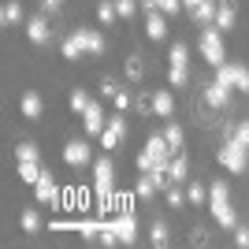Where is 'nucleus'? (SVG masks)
Here are the masks:
<instances>
[{"mask_svg":"<svg viewBox=\"0 0 249 249\" xmlns=\"http://www.w3.org/2000/svg\"><path fill=\"white\" fill-rule=\"evenodd\" d=\"M208 208H212V219H216L223 231L238 227V212L231 205V194H227V182H223V178H216V182L208 186Z\"/></svg>","mask_w":249,"mask_h":249,"instance_id":"nucleus-1","label":"nucleus"},{"mask_svg":"<svg viewBox=\"0 0 249 249\" xmlns=\"http://www.w3.org/2000/svg\"><path fill=\"white\" fill-rule=\"evenodd\" d=\"M171 153H175V149L167 145L164 130H160V134H153V138L145 142V149L138 153V171H156V167H167V164H171V160H167Z\"/></svg>","mask_w":249,"mask_h":249,"instance_id":"nucleus-2","label":"nucleus"},{"mask_svg":"<svg viewBox=\"0 0 249 249\" xmlns=\"http://www.w3.org/2000/svg\"><path fill=\"white\" fill-rule=\"evenodd\" d=\"M201 56H205V63H212V67H219V63H227V49H223V30H216V26H205L201 30Z\"/></svg>","mask_w":249,"mask_h":249,"instance_id":"nucleus-3","label":"nucleus"},{"mask_svg":"<svg viewBox=\"0 0 249 249\" xmlns=\"http://www.w3.org/2000/svg\"><path fill=\"white\" fill-rule=\"evenodd\" d=\"M112 186H115V167H112L108 156H101L93 164V190H97V201H101V205L112 201Z\"/></svg>","mask_w":249,"mask_h":249,"instance_id":"nucleus-4","label":"nucleus"},{"mask_svg":"<svg viewBox=\"0 0 249 249\" xmlns=\"http://www.w3.org/2000/svg\"><path fill=\"white\" fill-rule=\"evenodd\" d=\"M216 160L227 167V171H234V175H238V171H246V167H249V149H246V145H238L234 138H227V142L219 145Z\"/></svg>","mask_w":249,"mask_h":249,"instance_id":"nucleus-5","label":"nucleus"},{"mask_svg":"<svg viewBox=\"0 0 249 249\" xmlns=\"http://www.w3.org/2000/svg\"><path fill=\"white\" fill-rule=\"evenodd\" d=\"M216 82L249 93V67H246V63H219V67H216Z\"/></svg>","mask_w":249,"mask_h":249,"instance_id":"nucleus-6","label":"nucleus"},{"mask_svg":"<svg viewBox=\"0 0 249 249\" xmlns=\"http://www.w3.org/2000/svg\"><path fill=\"white\" fill-rule=\"evenodd\" d=\"M112 227H115V234H119L123 246H134V242H138V223H134V212H130V201H126L123 212L112 219Z\"/></svg>","mask_w":249,"mask_h":249,"instance_id":"nucleus-7","label":"nucleus"},{"mask_svg":"<svg viewBox=\"0 0 249 249\" xmlns=\"http://www.w3.org/2000/svg\"><path fill=\"white\" fill-rule=\"evenodd\" d=\"M123 138H126V119H123V115H112L108 126L101 130V149H104V153H112V149H119Z\"/></svg>","mask_w":249,"mask_h":249,"instance_id":"nucleus-8","label":"nucleus"},{"mask_svg":"<svg viewBox=\"0 0 249 249\" xmlns=\"http://www.w3.org/2000/svg\"><path fill=\"white\" fill-rule=\"evenodd\" d=\"M34 197L41 201V205H56V201H60V186H56L52 171H45V175L34 182Z\"/></svg>","mask_w":249,"mask_h":249,"instance_id":"nucleus-9","label":"nucleus"},{"mask_svg":"<svg viewBox=\"0 0 249 249\" xmlns=\"http://www.w3.org/2000/svg\"><path fill=\"white\" fill-rule=\"evenodd\" d=\"M82 126H86V134L101 138V130L108 126V115H104V108H101V104H89V108L82 112Z\"/></svg>","mask_w":249,"mask_h":249,"instance_id":"nucleus-10","label":"nucleus"},{"mask_svg":"<svg viewBox=\"0 0 249 249\" xmlns=\"http://www.w3.org/2000/svg\"><path fill=\"white\" fill-rule=\"evenodd\" d=\"M63 164L86 167L89 164V145H86V142H67V145H63Z\"/></svg>","mask_w":249,"mask_h":249,"instance_id":"nucleus-11","label":"nucleus"},{"mask_svg":"<svg viewBox=\"0 0 249 249\" xmlns=\"http://www.w3.org/2000/svg\"><path fill=\"white\" fill-rule=\"evenodd\" d=\"M26 37H30L34 45H49L52 41V26L41 19V15H34V19H26Z\"/></svg>","mask_w":249,"mask_h":249,"instance_id":"nucleus-12","label":"nucleus"},{"mask_svg":"<svg viewBox=\"0 0 249 249\" xmlns=\"http://www.w3.org/2000/svg\"><path fill=\"white\" fill-rule=\"evenodd\" d=\"M145 34L153 37V41H164V37H167V19H164V11H160V8L145 11Z\"/></svg>","mask_w":249,"mask_h":249,"instance_id":"nucleus-13","label":"nucleus"},{"mask_svg":"<svg viewBox=\"0 0 249 249\" xmlns=\"http://www.w3.org/2000/svg\"><path fill=\"white\" fill-rule=\"evenodd\" d=\"M78 37H82L86 56H101V52H104V34L101 30H93V26H78Z\"/></svg>","mask_w":249,"mask_h":249,"instance_id":"nucleus-14","label":"nucleus"},{"mask_svg":"<svg viewBox=\"0 0 249 249\" xmlns=\"http://www.w3.org/2000/svg\"><path fill=\"white\" fill-rule=\"evenodd\" d=\"M205 104H208V108H227V104H231V86L208 82L205 86Z\"/></svg>","mask_w":249,"mask_h":249,"instance_id":"nucleus-15","label":"nucleus"},{"mask_svg":"<svg viewBox=\"0 0 249 249\" xmlns=\"http://www.w3.org/2000/svg\"><path fill=\"white\" fill-rule=\"evenodd\" d=\"M149 108H153V115L167 119V115H175V97L167 93V89H156V93L149 97Z\"/></svg>","mask_w":249,"mask_h":249,"instance_id":"nucleus-16","label":"nucleus"},{"mask_svg":"<svg viewBox=\"0 0 249 249\" xmlns=\"http://www.w3.org/2000/svg\"><path fill=\"white\" fill-rule=\"evenodd\" d=\"M234 22H238V11H234V4H231V0H219V8H216V22H212V26H216V30H234Z\"/></svg>","mask_w":249,"mask_h":249,"instance_id":"nucleus-17","label":"nucleus"},{"mask_svg":"<svg viewBox=\"0 0 249 249\" xmlns=\"http://www.w3.org/2000/svg\"><path fill=\"white\" fill-rule=\"evenodd\" d=\"M19 112H22V119H41V112H45V101H41V93H22V101H19Z\"/></svg>","mask_w":249,"mask_h":249,"instance_id":"nucleus-18","label":"nucleus"},{"mask_svg":"<svg viewBox=\"0 0 249 249\" xmlns=\"http://www.w3.org/2000/svg\"><path fill=\"white\" fill-rule=\"evenodd\" d=\"M60 52H63V60H78V56H86V49H82V37H78V30H74L71 37H63Z\"/></svg>","mask_w":249,"mask_h":249,"instance_id":"nucleus-19","label":"nucleus"},{"mask_svg":"<svg viewBox=\"0 0 249 249\" xmlns=\"http://www.w3.org/2000/svg\"><path fill=\"white\" fill-rule=\"evenodd\" d=\"M167 175H171V182H186V175H190V160L182 153H175V160L167 164Z\"/></svg>","mask_w":249,"mask_h":249,"instance_id":"nucleus-20","label":"nucleus"},{"mask_svg":"<svg viewBox=\"0 0 249 249\" xmlns=\"http://www.w3.org/2000/svg\"><path fill=\"white\" fill-rule=\"evenodd\" d=\"M216 8H219V0H201L197 8H194V19L205 22V26H212V22H216Z\"/></svg>","mask_w":249,"mask_h":249,"instance_id":"nucleus-21","label":"nucleus"},{"mask_svg":"<svg viewBox=\"0 0 249 249\" xmlns=\"http://www.w3.org/2000/svg\"><path fill=\"white\" fill-rule=\"evenodd\" d=\"M45 171H41V164H37V160H19V182H37V178H41Z\"/></svg>","mask_w":249,"mask_h":249,"instance_id":"nucleus-22","label":"nucleus"},{"mask_svg":"<svg viewBox=\"0 0 249 249\" xmlns=\"http://www.w3.org/2000/svg\"><path fill=\"white\" fill-rule=\"evenodd\" d=\"M164 138H167V145L175 149V153H182V142H186V134H182V126H178V123H171V119H167Z\"/></svg>","mask_w":249,"mask_h":249,"instance_id":"nucleus-23","label":"nucleus"},{"mask_svg":"<svg viewBox=\"0 0 249 249\" xmlns=\"http://www.w3.org/2000/svg\"><path fill=\"white\" fill-rule=\"evenodd\" d=\"M0 19H4V26L22 22V4H19V0H8V4H4V11H0Z\"/></svg>","mask_w":249,"mask_h":249,"instance_id":"nucleus-24","label":"nucleus"},{"mask_svg":"<svg viewBox=\"0 0 249 249\" xmlns=\"http://www.w3.org/2000/svg\"><path fill=\"white\" fill-rule=\"evenodd\" d=\"M167 60H171V67H186V71H190V49L182 41L171 45V56H167Z\"/></svg>","mask_w":249,"mask_h":249,"instance_id":"nucleus-25","label":"nucleus"},{"mask_svg":"<svg viewBox=\"0 0 249 249\" xmlns=\"http://www.w3.org/2000/svg\"><path fill=\"white\" fill-rule=\"evenodd\" d=\"M71 227L78 231L82 238H97V234H101V219H74Z\"/></svg>","mask_w":249,"mask_h":249,"instance_id":"nucleus-26","label":"nucleus"},{"mask_svg":"<svg viewBox=\"0 0 249 249\" xmlns=\"http://www.w3.org/2000/svg\"><path fill=\"white\" fill-rule=\"evenodd\" d=\"M19 223H22L26 234H37V231H41V216H37V208H26V212L19 216Z\"/></svg>","mask_w":249,"mask_h":249,"instance_id":"nucleus-27","label":"nucleus"},{"mask_svg":"<svg viewBox=\"0 0 249 249\" xmlns=\"http://www.w3.org/2000/svg\"><path fill=\"white\" fill-rule=\"evenodd\" d=\"M97 19H101L104 26H112V22L119 19V11H115V0H101V4H97Z\"/></svg>","mask_w":249,"mask_h":249,"instance_id":"nucleus-28","label":"nucleus"},{"mask_svg":"<svg viewBox=\"0 0 249 249\" xmlns=\"http://www.w3.org/2000/svg\"><path fill=\"white\" fill-rule=\"evenodd\" d=\"M167 238H171L167 223H164V219H156L153 227H149V242H153V246H167Z\"/></svg>","mask_w":249,"mask_h":249,"instance_id":"nucleus-29","label":"nucleus"},{"mask_svg":"<svg viewBox=\"0 0 249 249\" xmlns=\"http://www.w3.org/2000/svg\"><path fill=\"white\" fill-rule=\"evenodd\" d=\"M97 238H101V246H123V242H119V234H115V227H112V219H101V234H97Z\"/></svg>","mask_w":249,"mask_h":249,"instance_id":"nucleus-30","label":"nucleus"},{"mask_svg":"<svg viewBox=\"0 0 249 249\" xmlns=\"http://www.w3.org/2000/svg\"><path fill=\"white\" fill-rule=\"evenodd\" d=\"M186 201H190V205H208V186L190 182V186H186Z\"/></svg>","mask_w":249,"mask_h":249,"instance_id":"nucleus-31","label":"nucleus"},{"mask_svg":"<svg viewBox=\"0 0 249 249\" xmlns=\"http://www.w3.org/2000/svg\"><path fill=\"white\" fill-rule=\"evenodd\" d=\"M156 190H160V186H156V178L149 175V171H142V175H138V197H153Z\"/></svg>","mask_w":249,"mask_h":249,"instance_id":"nucleus-32","label":"nucleus"},{"mask_svg":"<svg viewBox=\"0 0 249 249\" xmlns=\"http://www.w3.org/2000/svg\"><path fill=\"white\" fill-rule=\"evenodd\" d=\"M67 104H71V112H74V115H82V112H86V108H89L93 101H89V93H86V89H74Z\"/></svg>","mask_w":249,"mask_h":249,"instance_id":"nucleus-33","label":"nucleus"},{"mask_svg":"<svg viewBox=\"0 0 249 249\" xmlns=\"http://www.w3.org/2000/svg\"><path fill=\"white\" fill-rule=\"evenodd\" d=\"M142 74H145V63H142V56H126V78H130V82H138Z\"/></svg>","mask_w":249,"mask_h":249,"instance_id":"nucleus-34","label":"nucleus"},{"mask_svg":"<svg viewBox=\"0 0 249 249\" xmlns=\"http://www.w3.org/2000/svg\"><path fill=\"white\" fill-rule=\"evenodd\" d=\"M227 138H234L238 145H246V149H249V119H242V123H234V126H231V134H227Z\"/></svg>","mask_w":249,"mask_h":249,"instance_id":"nucleus-35","label":"nucleus"},{"mask_svg":"<svg viewBox=\"0 0 249 249\" xmlns=\"http://www.w3.org/2000/svg\"><path fill=\"white\" fill-rule=\"evenodd\" d=\"M186 82H190L186 67H171V71H167V86H186Z\"/></svg>","mask_w":249,"mask_h":249,"instance_id":"nucleus-36","label":"nucleus"},{"mask_svg":"<svg viewBox=\"0 0 249 249\" xmlns=\"http://www.w3.org/2000/svg\"><path fill=\"white\" fill-rule=\"evenodd\" d=\"M15 156H19V160H37V145H30V142H19V145H15Z\"/></svg>","mask_w":249,"mask_h":249,"instance_id":"nucleus-37","label":"nucleus"},{"mask_svg":"<svg viewBox=\"0 0 249 249\" xmlns=\"http://www.w3.org/2000/svg\"><path fill=\"white\" fill-rule=\"evenodd\" d=\"M115 11H119V19H134L138 4H134V0H115Z\"/></svg>","mask_w":249,"mask_h":249,"instance_id":"nucleus-38","label":"nucleus"},{"mask_svg":"<svg viewBox=\"0 0 249 249\" xmlns=\"http://www.w3.org/2000/svg\"><path fill=\"white\" fill-rule=\"evenodd\" d=\"M153 4L164 11V15H178V11H182V0H153Z\"/></svg>","mask_w":249,"mask_h":249,"instance_id":"nucleus-39","label":"nucleus"},{"mask_svg":"<svg viewBox=\"0 0 249 249\" xmlns=\"http://www.w3.org/2000/svg\"><path fill=\"white\" fill-rule=\"evenodd\" d=\"M112 101H115V112H126V108H130V104H134V97L126 93V89H119V93H115Z\"/></svg>","mask_w":249,"mask_h":249,"instance_id":"nucleus-40","label":"nucleus"},{"mask_svg":"<svg viewBox=\"0 0 249 249\" xmlns=\"http://www.w3.org/2000/svg\"><path fill=\"white\" fill-rule=\"evenodd\" d=\"M234 246H242V249H249V227H234Z\"/></svg>","mask_w":249,"mask_h":249,"instance_id":"nucleus-41","label":"nucleus"},{"mask_svg":"<svg viewBox=\"0 0 249 249\" xmlns=\"http://www.w3.org/2000/svg\"><path fill=\"white\" fill-rule=\"evenodd\" d=\"M101 93L104 97H115V93H119V82H115V78H104V82H101Z\"/></svg>","mask_w":249,"mask_h":249,"instance_id":"nucleus-42","label":"nucleus"},{"mask_svg":"<svg viewBox=\"0 0 249 249\" xmlns=\"http://www.w3.org/2000/svg\"><path fill=\"white\" fill-rule=\"evenodd\" d=\"M182 201H186L182 190H171V194H167V205H171V208H182Z\"/></svg>","mask_w":249,"mask_h":249,"instance_id":"nucleus-43","label":"nucleus"},{"mask_svg":"<svg viewBox=\"0 0 249 249\" xmlns=\"http://www.w3.org/2000/svg\"><path fill=\"white\" fill-rule=\"evenodd\" d=\"M190 242H194V246H205V231L197 227V231H194V234H190Z\"/></svg>","mask_w":249,"mask_h":249,"instance_id":"nucleus-44","label":"nucleus"},{"mask_svg":"<svg viewBox=\"0 0 249 249\" xmlns=\"http://www.w3.org/2000/svg\"><path fill=\"white\" fill-rule=\"evenodd\" d=\"M41 8L45 11H56V8H63V0H41Z\"/></svg>","mask_w":249,"mask_h":249,"instance_id":"nucleus-45","label":"nucleus"},{"mask_svg":"<svg viewBox=\"0 0 249 249\" xmlns=\"http://www.w3.org/2000/svg\"><path fill=\"white\" fill-rule=\"evenodd\" d=\"M197 4H201V0H182V8H190V11L197 8Z\"/></svg>","mask_w":249,"mask_h":249,"instance_id":"nucleus-46","label":"nucleus"}]
</instances>
